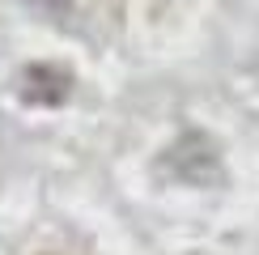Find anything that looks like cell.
I'll list each match as a JSON object with an SVG mask.
<instances>
[{
	"label": "cell",
	"instance_id": "obj_1",
	"mask_svg": "<svg viewBox=\"0 0 259 255\" xmlns=\"http://www.w3.org/2000/svg\"><path fill=\"white\" fill-rule=\"evenodd\" d=\"M72 90V72L60 68V64H30L21 72V98L26 102H38V106H56L68 98Z\"/></svg>",
	"mask_w": 259,
	"mask_h": 255
}]
</instances>
